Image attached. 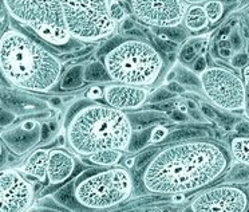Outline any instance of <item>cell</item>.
Returning <instances> with one entry per match:
<instances>
[{
  "label": "cell",
  "instance_id": "obj_20",
  "mask_svg": "<svg viewBox=\"0 0 249 212\" xmlns=\"http://www.w3.org/2000/svg\"><path fill=\"white\" fill-rule=\"evenodd\" d=\"M176 77H177V81L184 85L185 87H189L193 90L201 89V81H200V74H197L195 70H189L186 67L179 66L178 69L176 70Z\"/></svg>",
  "mask_w": 249,
  "mask_h": 212
},
{
  "label": "cell",
  "instance_id": "obj_9",
  "mask_svg": "<svg viewBox=\"0 0 249 212\" xmlns=\"http://www.w3.org/2000/svg\"><path fill=\"white\" fill-rule=\"evenodd\" d=\"M129 7L138 22L162 30L179 27L188 11L184 0H129Z\"/></svg>",
  "mask_w": 249,
  "mask_h": 212
},
{
  "label": "cell",
  "instance_id": "obj_42",
  "mask_svg": "<svg viewBox=\"0 0 249 212\" xmlns=\"http://www.w3.org/2000/svg\"><path fill=\"white\" fill-rule=\"evenodd\" d=\"M38 124L34 120H27L23 122V125L20 126V128H22L24 132H34L35 131V128H38Z\"/></svg>",
  "mask_w": 249,
  "mask_h": 212
},
{
  "label": "cell",
  "instance_id": "obj_49",
  "mask_svg": "<svg viewBox=\"0 0 249 212\" xmlns=\"http://www.w3.org/2000/svg\"><path fill=\"white\" fill-rule=\"evenodd\" d=\"M248 89H249V79H248Z\"/></svg>",
  "mask_w": 249,
  "mask_h": 212
},
{
  "label": "cell",
  "instance_id": "obj_16",
  "mask_svg": "<svg viewBox=\"0 0 249 212\" xmlns=\"http://www.w3.org/2000/svg\"><path fill=\"white\" fill-rule=\"evenodd\" d=\"M229 151L233 160L249 165V136H237L231 140Z\"/></svg>",
  "mask_w": 249,
  "mask_h": 212
},
{
  "label": "cell",
  "instance_id": "obj_1",
  "mask_svg": "<svg viewBox=\"0 0 249 212\" xmlns=\"http://www.w3.org/2000/svg\"><path fill=\"white\" fill-rule=\"evenodd\" d=\"M232 154L213 140H186L158 151L142 173L150 193L185 195L204 190L227 172Z\"/></svg>",
  "mask_w": 249,
  "mask_h": 212
},
{
  "label": "cell",
  "instance_id": "obj_11",
  "mask_svg": "<svg viewBox=\"0 0 249 212\" xmlns=\"http://www.w3.org/2000/svg\"><path fill=\"white\" fill-rule=\"evenodd\" d=\"M1 210L0 212H27L34 201L30 181L15 169H4L0 174Z\"/></svg>",
  "mask_w": 249,
  "mask_h": 212
},
{
  "label": "cell",
  "instance_id": "obj_34",
  "mask_svg": "<svg viewBox=\"0 0 249 212\" xmlns=\"http://www.w3.org/2000/svg\"><path fill=\"white\" fill-rule=\"evenodd\" d=\"M173 94L169 92L168 89L165 87V89H160V90H157V92L153 94L152 97V102H162V101H166V99H169V98L172 97Z\"/></svg>",
  "mask_w": 249,
  "mask_h": 212
},
{
  "label": "cell",
  "instance_id": "obj_37",
  "mask_svg": "<svg viewBox=\"0 0 249 212\" xmlns=\"http://www.w3.org/2000/svg\"><path fill=\"white\" fill-rule=\"evenodd\" d=\"M86 96L89 99L97 101V99L103 97V89L101 86H91L89 89V92L86 93Z\"/></svg>",
  "mask_w": 249,
  "mask_h": 212
},
{
  "label": "cell",
  "instance_id": "obj_44",
  "mask_svg": "<svg viewBox=\"0 0 249 212\" xmlns=\"http://www.w3.org/2000/svg\"><path fill=\"white\" fill-rule=\"evenodd\" d=\"M186 3H192V4H200V3H205L208 0H184Z\"/></svg>",
  "mask_w": 249,
  "mask_h": 212
},
{
  "label": "cell",
  "instance_id": "obj_24",
  "mask_svg": "<svg viewBox=\"0 0 249 212\" xmlns=\"http://www.w3.org/2000/svg\"><path fill=\"white\" fill-rule=\"evenodd\" d=\"M150 133H152V128H145L142 133H134L133 138H131L129 151H138V149H141L146 144L147 140H150Z\"/></svg>",
  "mask_w": 249,
  "mask_h": 212
},
{
  "label": "cell",
  "instance_id": "obj_23",
  "mask_svg": "<svg viewBox=\"0 0 249 212\" xmlns=\"http://www.w3.org/2000/svg\"><path fill=\"white\" fill-rule=\"evenodd\" d=\"M110 14L117 24L124 23L127 19V11L124 10V7L121 4L119 0H110Z\"/></svg>",
  "mask_w": 249,
  "mask_h": 212
},
{
  "label": "cell",
  "instance_id": "obj_47",
  "mask_svg": "<svg viewBox=\"0 0 249 212\" xmlns=\"http://www.w3.org/2000/svg\"><path fill=\"white\" fill-rule=\"evenodd\" d=\"M127 167H129V168H130V167H133V165H134V158H127Z\"/></svg>",
  "mask_w": 249,
  "mask_h": 212
},
{
  "label": "cell",
  "instance_id": "obj_29",
  "mask_svg": "<svg viewBox=\"0 0 249 212\" xmlns=\"http://www.w3.org/2000/svg\"><path fill=\"white\" fill-rule=\"evenodd\" d=\"M163 33H165V35L168 37V39L173 40V42H177V43L182 42V40H185V38H186V33H185V30H181L179 27L165 28V30H163Z\"/></svg>",
  "mask_w": 249,
  "mask_h": 212
},
{
  "label": "cell",
  "instance_id": "obj_32",
  "mask_svg": "<svg viewBox=\"0 0 249 212\" xmlns=\"http://www.w3.org/2000/svg\"><path fill=\"white\" fill-rule=\"evenodd\" d=\"M169 132L166 128L163 126H154L152 128V133H150V141L152 142H160L162 141L163 138H166Z\"/></svg>",
  "mask_w": 249,
  "mask_h": 212
},
{
  "label": "cell",
  "instance_id": "obj_15",
  "mask_svg": "<svg viewBox=\"0 0 249 212\" xmlns=\"http://www.w3.org/2000/svg\"><path fill=\"white\" fill-rule=\"evenodd\" d=\"M184 26L188 31H192V33H198V31L205 30L209 26V20H208L204 7L200 4L188 7V11L185 14Z\"/></svg>",
  "mask_w": 249,
  "mask_h": 212
},
{
  "label": "cell",
  "instance_id": "obj_45",
  "mask_svg": "<svg viewBox=\"0 0 249 212\" xmlns=\"http://www.w3.org/2000/svg\"><path fill=\"white\" fill-rule=\"evenodd\" d=\"M179 112H182V113H186L188 112V106H186V103H179Z\"/></svg>",
  "mask_w": 249,
  "mask_h": 212
},
{
  "label": "cell",
  "instance_id": "obj_18",
  "mask_svg": "<svg viewBox=\"0 0 249 212\" xmlns=\"http://www.w3.org/2000/svg\"><path fill=\"white\" fill-rule=\"evenodd\" d=\"M85 81L108 82L111 79H110V76H108L103 62H92L85 67Z\"/></svg>",
  "mask_w": 249,
  "mask_h": 212
},
{
  "label": "cell",
  "instance_id": "obj_38",
  "mask_svg": "<svg viewBox=\"0 0 249 212\" xmlns=\"http://www.w3.org/2000/svg\"><path fill=\"white\" fill-rule=\"evenodd\" d=\"M234 131L240 136H249V121H238V124L234 126Z\"/></svg>",
  "mask_w": 249,
  "mask_h": 212
},
{
  "label": "cell",
  "instance_id": "obj_10",
  "mask_svg": "<svg viewBox=\"0 0 249 212\" xmlns=\"http://www.w3.org/2000/svg\"><path fill=\"white\" fill-rule=\"evenodd\" d=\"M249 206L247 191L234 184H222L206 190L190 203L192 212H245Z\"/></svg>",
  "mask_w": 249,
  "mask_h": 212
},
{
  "label": "cell",
  "instance_id": "obj_6",
  "mask_svg": "<svg viewBox=\"0 0 249 212\" xmlns=\"http://www.w3.org/2000/svg\"><path fill=\"white\" fill-rule=\"evenodd\" d=\"M133 192L129 171L121 167L102 169L76 180L74 197L78 204L90 210L111 208L126 201Z\"/></svg>",
  "mask_w": 249,
  "mask_h": 212
},
{
  "label": "cell",
  "instance_id": "obj_46",
  "mask_svg": "<svg viewBox=\"0 0 249 212\" xmlns=\"http://www.w3.org/2000/svg\"><path fill=\"white\" fill-rule=\"evenodd\" d=\"M184 199V195H174L173 196V200L174 201H181Z\"/></svg>",
  "mask_w": 249,
  "mask_h": 212
},
{
  "label": "cell",
  "instance_id": "obj_17",
  "mask_svg": "<svg viewBox=\"0 0 249 212\" xmlns=\"http://www.w3.org/2000/svg\"><path fill=\"white\" fill-rule=\"evenodd\" d=\"M122 158V152L115 149H105L87 156V161L99 167H113Z\"/></svg>",
  "mask_w": 249,
  "mask_h": 212
},
{
  "label": "cell",
  "instance_id": "obj_30",
  "mask_svg": "<svg viewBox=\"0 0 249 212\" xmlns=\"http://www.w3.org/2000/svg\"><path fill=\"white\" fill-rule=\"evenodd\" d=\"M228 40L231 42V46H232L233 51H241L244 47V39L241 37V34L238 33V30H233L232 33L229 34L228 37Z\"/></svg>",
  "mask_w": 249,
  "mask_h": 212
},
{
  "label": "cell",
  "instance_id": "obj_39",
  "mask_svg": "<svg viewBox=\"0 0 249 212\" xmlns=\"http://www.w3.org/2000/svg\"><path fill=\"white\" fill-rule=\"evenodd\" d=\"M206 67V58L204 57V55H200V57H197V59H196L195 62V71L197 73V74H200V73H202V71L205 70Z\"/></svg>",
  "mask_w": 249,
  "mask_h": 212
},
{
  "label": "cell",
  "instance_id": "obj_4",
  "mask_svg": "<svg viewBox=\"0 0 249 212\" xmlns=\"http://www.w3.org/2000/svg\"><path fill=\"white\" fill-rule=\"evenodd\" d=\"M102 62L111 82L142 87L153 86L165 69L161 51L138 38L124 39L111 46Z\"/></svg>",
  "mask_w": 249,
  "mask_h": 212
},
{
  "label": "cell",
  "instance_id": "obj_8",
  "mask_svg": "<svg viewBox=\"0 0 249 212\" xmlns=\"http://www.w3.org/2000/svg\"><path fill=\"white\" fill-rule=\"evenodd\" d=\"M201 90L209 102L224 112L247 109V86L234 73L224 66H208L200 73Z\"/></svg>",
  "mask_w": 249,
  "mask_h": 212
},
{
  "label": "cell",
  "instance_id": "obj_36",
  "mask_svg": "<svg viewBox=\"0 0 249 212\" xmlns=\"http://www.w3.org/2000/svg\"><path fill=\"white\" fill-rule=\"evenodd\" d=\"M156 151H154V149H152V151H146V152H143L141 154V156H140V157H138V163H137V167H138V168H141L142 165H145V164H149L150 163V160H152L153 157H154V154H156Z\"/></svg>",
  "mask_w": 249,
  "mask_h": 212
},
{
  "label": "cell",
  "instance_id": "obj_5",
  "mask_svg": "<svg viewBox=\"0 0 249 212\" xmlns=\"http://www.w3.org/2000/svg\"><path fill=\"white\" fill-rule=\"evenodd\" d=\"M7 14L44 43L67 47L72 43L60 0H1Z\"/></svg>",
  "mask_w": 249,
  "mask_h": 212
},
{
  "label": "cell",
  "instance_id": "obj_33",
  "mask_svg": "<svg viewBox=\"0 0 249 212\" xmlns=\"http://www.w3.org/2000/svg\"><path fill=\"white\" fill-rule=\"evenodd\" d=\"M200 110H201V113L205 116L208 120L214 121V122L218 121V115H217V112L213 109L212 106H209L208 103H201Z\"/></svg>",
  "mask_w": 249,
  "mask_h": 212
},
{
  "label": "cell",
  "instance_id": "obj_21",
  "mask_svg": "<svg viewBox=\"0 0 249 212\" xmlns=\"http://www.w3.org/2000/svg\"><path fill=\"white\" fill-rule=\"evenodd\" d=\"M202 7L205 10L209 23H217L218 20H221V18L224 17L225 6H224L221 0H208V1L204 3Z\"/></svg>",
  "mask_w": 249,
  "mask_h": 212
},
{
  "label": "cell",
  "instance_id": "obj_28",
  "mask_svg": "<svg viewBox=\"0 0 249 212\" xmlns=\"http://www.w3.org/2000/svg\"><path fill=\"white\" fill-rule=\"evenodd\" d=\"M161 113H150V112H146V113H143L142 115H138V116H134V120L138 125H142V126H146V125H150L153 124L154 121H157L161 118Z\"/></svg>",
  "mask_w": 249,
  "mask_h": 212
},
{
  "label": "cell",
  "instance_id": "obj_31",
  "mask_svg": "<svg viewBox=\"0 0 249 212\" xmlns=\"http://www.w3.org/2000/svg\"><path fill=\"white\" fill-rule=\"evenodd\" d=\"M157 47L161 53H165V54H172L176 51V43L170 39H157Z\"/></svg>",
  "mask_w": 249,
  "mask_h": 212
},
{
  "label": "cell",
  "instance_id": "obj_40",
  "mask_svg": "<svg viewBox=\"0 0 249 212\" xmlns=\"http://www.w3.org/2000/svg\"><path fill=\"white\" fill-rule=\"evenodd\" d=\"M15 120V116L10 113L8 110H1V126L6 128L7 125H10L12 121Z\"/></svg>",
  "mask_w": 249,
  "mask_h": 212
},
{
  "label": "cell",
  "instance_id": "obj_25",
  "mask_svg": "<svg viewBox=\"0 0 249 212\" xmlns=\"http://www.w3.org/2000/svg\"><path fill=\"white\" fill-rule=\"evenodd\" d=\"M202 137V132L198 129H193V128H185V129H179V131L174 132L170 135L172 140H190V138H201Z\"/></svg>",
  "mask_w": 249,
  "mask_h": 212
},
{
  "label": "cell",
  "instance_id": "obj_14",
  "mask_svg": "<svg viewBox=\"0 0 249 212\" xmlns=\"http://www.w3.org/2000/svg\"><path fill=\"white\" fill-rule=\"evenodd\" d=\"M49 160H50V151L49 149H35L27 161L23 165L22 171L24 174H28L31 177H35L39 181L43 183L47 177V171H49Z\"/></svg>",
  "mask_w": 249,
  "mask_h": 212
},
{
  "label": "cell",
  "instance_id": "obj_41",
  "mask_svg": "<svg viewBox=\"0 0 249 212\" xmlns=\"http://www.w3.org/2000/svg\"><path fill=\"white\" fill-rule=\"evenodd\" d=\"M233 51L232 47H218V57L222 58V59L229 60L233 57Z\"/></svg>",
  "mask_w": 249,
  "mask_h": 212
},
{
  "label": "cell",
  "instance_id": "obj_43",
  "mask_svg": "<svg viewBox=\"0 0 249 212\" xmlns=\"http://www.w3.org/2000/svg\"><path fill=\"white\" fill-rule=\"evenodd\" d=\"M173 120L174 121H185L186 120V116H185V113H182V112H179L178 109L174 110L173 112Z\"/></svg>",
  "mask_w": 249,
  "mask_h": 212
},
{
  "label": "cell",
  "instance_id": "obj_50",
  "mask_svg": "<svg viewBox=\"0 0 249 212\" xmlns=\"http://www.w3.org/2000/svg\"><path fill=\"white\" fill-rule=\"evenodd\" d=\"M131 212H140V211H131Z\"/></svg>",
  "mask_w": 249,
  "mask_h": 212
},
{
  "label": "cell",
  "instance_id": "obj_52",
  "mask_svg": "<svg viewBox=\"0 0 249 212\" xmlns=\"http://www.w3.org/2000/svg\"><path fill=\"white\" fill-rule=\"evenodd\" d=\"M121 1H124V0H121Z\"/></svg>",
  "mask_w": 249,
  "mask_h": 212
},
{
  "label": "cell",
  "instance_id": "obj_19",
  "mask_svg": "<svg viewBox=\"0 0 249 212\" xmlns=\"http://www.w3.org/2000/svg\"><path fill=\"white\" fill-rule=\"evenodd\" d=\"M85 81V66H74L67 70L62 81L63 89H75L83 85Z\"/></svg>",
  "mask_w": 249,
  "mask_h": 212
},
{
  "label": "cell",
  "instance_id": "obj_12",
  "mask_svg": "<svg viewBox=\"0 0 249 212\" xmlns=\"http://www.w3.org/2000/svg\"><path fill=\"white\" fill-rule=\"evenodd\" d=\"M103 98L107 105L118 110H136L140 109L149 98L147 87L124 85L111 82L103 87Z\"/></svg>",
  "mask_w": 249,
  "mask_h": 212
},
{
  "label": "cell",
  "instance_id": "obj_48",
  "mask_svg": "<svg viewBox=\"0 0 249 212\" xmlns=\"http://www.w3.org/2000/svg\"><path fill=\"white\" fill-rule=\"evenodd\" d=\"M245 212H249V206H248V208H247V211H245Z\"/></svg>",
  "mask_w": 249,
  "mask_h": 212
},
{
  "label": "cell",
  "instance_id": "obj_2",
  "mask_svg": "<svg viewBox=\"0 0 249 212\" xmlns=\"http://www.w3.org/2000/svg\"><path fill=\"white\" fill-rule=\"evenodd\" d=\"M0 71L12 86L49 93L62 79L63 63L36 39L10 27L0 38Z\"/></svg>",
  "mask_w": 249,
  "mask_h": 212
},
{
  "label": "cell",
  "instance_id": "obj_22",
  "mask_svg": "<svg viewBox=\"0 0 249 212\" xmlns=\"http://www.w3.org/2000/svg\"><path fill=\"white\" fill-rule=\"evenodd\" d=\"M228 181L234 184H243L249 181V165L240 164L231 168V172L228 173Z\"/></svg>",
  "mask_w": 249,
  "mask_h": 212
},
{
  "label": "cell",
  "instance_id": "obj_51",
  "mask_svg": "<svg viewBox=\"0 0 249 212\" xmlns=\"http://www.w3.org/2000/svg\"><path fill=\"white\" fill-rule=\"evenodd\" d=\"M168 212H176V211H168Z\"/></svg>",
  "mask_w": 249,
  "mask_h": 212
},
{
  "label": "cell",
  "instance_id": "obj_35",
  "mask_svg": "<svg viewBox=\"0 0 249 212\" xmlns=\"http://www.w3.org/2000/svg\"><path fill=\"white\" fill-rule=\"evenodd\" d=\"M166 89H168L169 92L172 93V94H184L185 90H186V87L184 85H181L178 81H170L166 85Z\"/></svg>",
  "mask_w": 249,
  "mask_h": 212
},
{
  "label": "cell",
  "instance_id": "obj_7",
  "mask_svg": "<svg viewBox=\"0 0 249 212\" xmlns=\"http://www.w3.org/2000/svg\"><path fill=\"white\" fill-rule=\"evenodd\" d=\"M66 23L74 40L97 43L117 28L110 14V0H60Z\"/></svg>",
  "mask_w": 249,
  "mask_h": 212
},
{
  "label": "cell",
  "instance_id": "obj_27",
  "mask_svg": "<svg viewBox=\"0 0 249 212\" xmlns=\"http://www.w3.org/2000/svg\"><path fill=\"white\" fill-rule=\"evenodd\" d=\"M229 63L234 69H243L249 63V54L247 51H238L229 59Z\"/></svg>",
  "mask_w": 249,
  "mask_h": 212
},
{
  "label": "cell",
  "instance_id": "obj_3",
  "mask_svg": "<svg viewBox=\"0 0 249 212\" xmlns=\"http://www.w3.org/2000/svg\"><path fill=\"white\" fill-rule=\"evenodd\" d=\"M134 131L129 116L105 103L83 99L66 117V140L79 156L115 149L129 151Z\"/></svg>",
  "mask_w": 249,
  "mask_h": 212
},
{
  "label": "cell",
  "instance_id": "obj_13",
  "mask_svg": "<svg viewBox=\"0 0 249 212\" xmlns=\"http://www.w3.org/2000/svg\"><path fill=\"white\" fill-rule=\"evenodd\" d=\"M75 169V160L63 149H51L50 151L49 171L47 180L51 184H62L70 177Z\"/></svg>",
  "mask_w": 249,
  "mask_h": 212
},
{
  "label": "cell",
  "instance_id": "obj_26",
  "mask_svg": "<svg viewBox=\"0 0 249 212\" xmlns=\"http://www.w3.org/2000/svg\"><path fill=\"white\" fill-rule=\"evenodd\" d=\"M200 54L198 53V44L197 43H186L181 49V53H179V58L182 62H193L195 59H197V55Z\"/></svg>",
  "mask_w": 249,
  "mask_h": 212
}]
</instances>
